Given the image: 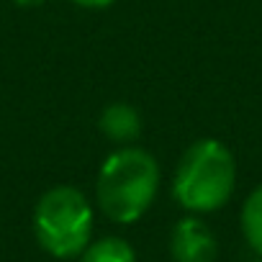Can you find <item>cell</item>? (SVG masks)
Here are the masks:
<instances>
[{"label": "cell", "instance_id": "1", "mask_svg": "<svg viewBox=\"0 0 262 262\" xmlns=\"http://www.w3.org/2000/svg\"><path fill=\"white\" fill-rule=\"evenodd\" d=\"M162 172L152 152L137 144L116 147L100 165L95 203L116 224L139 221L160 193Z\"/></svg>", "mask_w": 262, "mask_h": 262}, {"label": "cell", "instance_id": "2", "mask_svg": "<svg viewBox=\"0 0 262 262\" xmlns=\"http://www.w3.org/2000/svg\"><path fill=\"white\" fill-rule=\"evenodd\" d=\"M236 188V160L219 139L193 142L178 160L172 198L190 213H213L229 203Z\"/></svg>", "mask_w": 262, "mask_h": 262}, {"label": "cell", "instance_id": "3", "mask_svg": "<svg viewBox=\"0 0 262 262\" xmlns=\"http://www.w3.org/2000/svg\"><path fill=\"white\" fill-rule=\"evenodd\" d=\"M93 203L75 185L49 188L34 208L36 242L57 259L80 257L93 236Z\"/></svg>", "mask_w": 262, "mask_h": 262}, {"label": "cell", "instance_id": "4", "mask_svg": "<svg viewBox=\"0 0 262 262\" xmlns=\"http://www.w3.org/2000/svg\"><path fill=\"white\" fill-rule=\"evenodd\" d=\"M170 254L175 262H216L219 242L198 216H185L170 234Z\"/></svg>", "mask_w": 262, "mask_h": 262}, {"label": "cell", "instance_id": "5", "mask_svg": "<svg viewBox=\"0 0 262 262\" xmlns=\"http://www.w3.org/2000/svg\"><path fill=\"white\" fill-rule=\"evenodd\" d=\"M98 128L116 147L137 144V139L142 137V116L131 103L116 100V103L103 108V113L98 118Z\"/></svg>", "mask_w": 262, "mask_h": 262}, {"label": "cell", "instance_id": "6", "mask_svg": "<svg viewBox=\"0 0 262 262\" xmlns=\"http://www.w3.org/2000/svg\"><path fill=\"white\" fill-rule=\"evenodd\" d=\"M80 262H137V252L121 236H100L88 242L80 252Z\"/></svg>", "mask_w": 262, "mask_h": 262}, {"label": "cell", "instance_id": "7", "mask_svg": "<svg viewBox=\"0 0 262 262\" xmlns=\"http://www.w3.org/2000/svg\"><path fill=\"white\" fill-rule=\"evenodd\" d=\"M239 221H242V234L247 244L262 257V183L247 195Z\"/></svg>", "mask_w": 262, "mask_h": 262}, {"label": "cell", "instance_id": "8", "mask_svg": "<svg viewBox=\"0 0 262 262\" xmlns=\"http://www.w3.org/2000/svg\"><path fill=\"white\" fill-rule=\"evenodd\" d=\"M72 6H80V8H88V11H100V8H108L113 6L116 0H70Z\"/></svg>", "mask_w": 262, "mask_h": 262}, {"label": "cell", "instance_id": "9", "mask_svg": "<svg viewBox=\"0 0 262 262\" xmlns=\"http://www.w3.org/2000/svg\"><path fill=\"white\" fill-rule=\"evenodd\" d=\"M16 6H21V8H36V6H41V3H47V0H13Z\"/></svg>", "mask_w": 262, "mask_h": 262}, {"label": "cell", "instance_id": "10", "mask_svg": "<svg viewBox=\"0 0 262 262\" xmlns=\"http://www.w3.org/2000/svg\"><path fill=\"white\" fill-rule=\"evenodd\" d=\"M257 262H262V259H257Z\"/></svg>", "mask_w": 262, "mask_h": 262}]
</instances>
